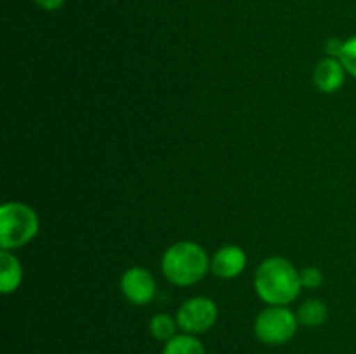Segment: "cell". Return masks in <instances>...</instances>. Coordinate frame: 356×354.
Listing matches in <instances>:
<instances>
[{
	"label": "cell",
	"mask_w": 356,
	"mask_h": 354,
	"mask_svg": "<svg viewBox=\"0 0 356 354\" xmlns=\"http://www.w3.org/2000/svg\"><path fill=\"white\" fill-rule=\"evenodd\" d=\"M23 281V267L17 257L9 250L0 252V292L3 295L14 294Z\"/></svg>",
	"instance_id": "9c48e42d"
},
{
	"label": "cell",
	"mask_w": 356,
	"mask_h": 354,
	"mask_svg": "<svg viewBox=\"0 0 356 354\" xmlns=\"http://www.w3.org/2000/svg\"><path fill=\"white\" fill-rule=\"evenodd\" d=\"M211 267L207 252L198 243L177 242L162 257V273L177 287H190L204 280Z\"/></svg>",
	"instance_id": "7a4b0ae2"
},
{
	"label": "cell",
	"mask_w": 356,
	"mask_h": 354,
	"mask_svg": "<svg viewBox=\"0 0 356 354\" xmlns=\"http://www.w3.org/2000/svg\"><path fill=\"white\" fill-rule=\"evenodd\" d=\"M339 61L343 62L346 73H350L351 76L356 78V37L348 38L343 44V49H341Z\"/></svg>",
	"instance_id": "4fadbf2b"
},
{
	"label": "cell",
	"mask_w": 356,
	"mask_h": 354,
	"mask_svg": "<svg viewBox=\"0 0 356 354\" xmlns=\"http://www.w3.org/2000/svg\"><path fill=\"white\" fill-rule=\"evenodd\" d=\"M256 294L268 305H289L301 294L299 271L284 257H270L254 274Z\"/></svg>",
	"instance_id": "6da1fadb"
},
{
	"label": "cell",
	"mask_w": 356,
	"mask_h": 354,
	"mask_svg": "<svg viewBox=\"0 0 356 354\" xmlns=\"http://www.w3.org/2000/svg\"><path fill=\"white\" fill-rule=\"evenodd\" d=\"M162 354H207V351L197 335L181 333L165 342Z\"/></svg>",
	"instance_id": "8fae6325"
},
{
	"label": "cell",
	"mask_w": 356,
	"mask_h": 354,
	"mask_svg": "<svg viewBox=\"0 0 356 354\" xmlns=\"http://www.w3.org/2000/svg\"><path fill=\"white\" fill-rule=\"evenodd\" d=\"M177 326H179L177 325V319L165 314V312H159V314L153 316L152 321H149V333H152L156 340L169 342L170 339L176 337Z\"/></svg>",
	"instance_id": "7c38bea8"
},
{
	"label": "cell",
	"mask_w": 356,
	"mask_h": 354,
	"mask_svg": "<svg viewBox=\"0 0 356 354\" xmlns=\"http://www.w3.org/2000/svg\"><path fill=\"white\" fill-rule=\"evenodd\" d=\"M344 78H346V69H344L343 62L337 58H329V56L316 65L315 73H313L315 85L325 94L337 92L344 85Z\"/></svg>",
	"instance_id": "ba28073f"
},
{
	"label": "cell",
	"mask_w": 356,
	"mask_h": 354,
	"mask_svg": "<svg viewBox=\"0 0 356 354\" xmlns=\"http://www.w3.org/2000/svg\"><path fill=\"white\" fill-rule=\"evenodd\" d=\"M218 305L209 297H191L177 309V325L184 333L200 335L209 332L218 321Z\"/></svg>",
	"instance_id": "5b68a950"
},
{
	"label": "cell",
	"mask_w": 356,
	"mask_h": 354,
	"mask_svg": "<svg viewBox=\"0 0 356 354\" xmlns=\"http://www.w3.org/2000/svg\"><path fill=\"white\" fill-rule=\"evenodd\" d=\"M37 6H40L45 10H56L65 3V0H35Z\"/></svg>",
	"instance_id": "2e32d148"
},
{
	"label": "cell",
	"mask_w": 356,
	"mask_h": 354,
	"mask_svg": "<svg viewBox=\"0 0 356 354\" xmlns=\"http://www.w3.org/2000/svg\"><path fill=\"white\" fill-rule=\"evenodd\" d=\"M343 44L344 42H339L337 38H329V40L325 42V54L329 56V58H337L339 59V54H341V49H343Z\"/></svg>",
	"instance_id": "9a60e30c"
},
{
	"label": "cell",
	"mask_w": 356,
	"mask_h": 354,
	"mask_svg": "<svg viewBox=\"0 0 356 354\" xmlns=\"http://www.w3.org/2000/svg\"><path fill=\"white\" fill-rule=\"evenodd\" d=\"M299 280H301L302 288H318L323 283V274L318 267L308 266L302 271H299Z\"/></svg>",
	"instance_id": "5bb4252c"
},
{
	"label": "cell",
	"mask_w": 356,
	"mask_h": 354,
	"mask_svg": "<svg viewBox=\"0 0 356 354\" xmlns=\"http://www.w3.org/2000/svg\"><path fill=\"white\" fill-rule=\"evenodd\" d=\"M120 290L124 297L134 305H146L156 294V281L145 267H131L120 278Z\"/></svg>",
	"instance_id": "8992f818"
},
{
	"label": "cell",
	"mask_w": 356,
	"mask_h": 354,
	"mask_svg": "<svg viewBox=\"0 0 356 354\" xmlns=\"http://www.w3.org/2000/svg\"><path fill=\"white\" fill-rule=\"evenodd\" d=\"M38 215L30 205L9 201L0 207V246L2 250L21 248L37 236Z\"/></svg>",
	"instance_id": "3957f363"
},
{
	"label": "cell",
	"mask_w": 356,
	"mask_h": 354,
	"mask_svg": "<svg viewBox=\"0 0 356 354\" xmlns=\"http://www.w3.org/2000/svg\"><path fill=\"white\" fill-rule=\"evenodd\" d=\"M296 316H298L299 325L315 328V326L323 325V323L327 321L329 309H327L325 302L320 301V298H309V301L302 302V304L299 305Z\"/></svg>",
	"instance_id": "30bf717a"
},
{
	"label": "cell",
	"mask_w": 356,
	"mask_h": 354,
	"mask_svg": "<svg viewBox=\"0 0 356 354\" xmlns=\"http://www.w3.org/2000/svg\"><path fill=\"white\" fill-rule=\"evenodd\" d=\"M247 266V255L240 246L226 245L219 248L211 259V269L214 276L221 280H233L240 276Z\"/></svg>",
	"instance_id": "52a82bcc"
},
{
	"label": "cell",
	"mask_w": 356,
	"mask_h": 354,
	"mask_svg": "<svg viewBox=\"0 0 356 354\" xmlns=\"http://www.w3.org/2000/svg\"><path fill=\"white\" fill-rule=\"evenodd\" d=\"M298 316L287 305H268L254 323L256 337L268 346H282L292 340L298 332Z\"/></svg>",
	"instance_id": "277c9868"
}]
</instances>
